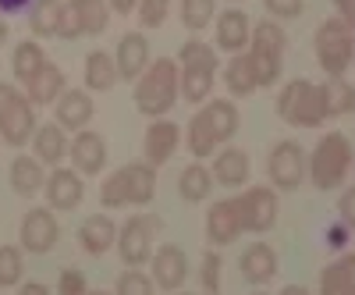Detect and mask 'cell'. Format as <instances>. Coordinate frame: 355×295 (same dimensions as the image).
I'll use <instances>...</instances> for the list:
<instances>
[{"mask_svg": "<svg viewBox=\"0 0 355 295\" xmlns=\"http://www.w3.org/2000/svg\"><path fill=\"white\" fill-rule=\"evenodd\" d=\"M89 295H110V292H89Z\"/></svg>", "mask_w": 355, "mask_h": 295, "instance_id": "f5cc1de1", "label": "cell"}, {"mask_svg": "<svg viewBox=\"0 0 355 295\" xmlns=\"http://www.w3.org/2000/svg\"><path fill=\"white\" fill-rule=\"evenodd\" d=\"M82 178L78 171H68V167H57L50 178H46V203L50 210H75V206L82 203Z\"/></svg>", "mask_w": 355, "mask_h": 295, "instance_id": "5bb4252c", "label": "cell"}, {"mask_svg": "<svg viewBox=\"0 0 355 295\" xmlns=\"http://www.w3.org/2000/svg\"><path fill=\"white\" fill-rule=\"evenodd\" d=\"M224 82H227L231 96H249V93H256V90H259L249 53H234V57H231L227 68H224Z\"/></svg>", "mask_w": 355, "mask_h": 295, "instance_id": "83f0119b", "label": "cell"}, {"mask_svg": "<svg viewBox=\"0 0 355 295\" xmlns=\"http://www.w3.org/2000/svg\"><path fill=\"white\" fill-rule=\"evenodd\" d=\"M281 295H309V288H302V285H288V288H281Z\"/></svg>", "mask_w": 355, "mask_h": 295, "instance_id": "f907efd6", "label": "cell"}, {"mask_svg": "<svg viewBox=\"0 0 355 295\" xmlns=\"http://www.w3.org/2000/svg\"><path fill=\"white\" fill-rule=\"evenodd\" d=\"M355 160V150H352V142L341 135V132H327L320 142H316V150L309 157V174H313V185L320 192H331L345 182V174Z\"/></svg>", "mask_w": 355, "mask_h": 295, "instance_id": "277c9868", "label": "cell"}, {"mask_svg": "<svg viewBox=\"0 0 355 295\" xmlns=\"http://www.w3.org/2000/svg\"><path fill=\"white\" fill-rule=\"evenodd\" d=\"M316 61L331 78H345L355 61V28L345 18H327L316 28Z\"/></svg>", "mask_w": 355, "mask_h": 295, "instance_id": "5b68a950", "label": "cell"}, {"mask_svg": "<svg viewBox=\"0 0 355 295\" xmlns=\"http://www.w3.org/2000/svg\"><path fill=\"white\" fill-rule=\"evenodd\" d=\"M178 65L182 68H217V53H214V47H206L199 40H189L182 50H178Z\"/></svg>", "mask_w": 355, "mask_h": 295, "instance_id": "8d00e7d4", "label": "cell"}, {"mask_svg": "<svg viewBox=\"0 0 355 295\" xmlns=\"http://www.w3.org/2000/svg\"><path fill=\"white\" fill-rule=\"evenodd\" d=\"M18 295H50V288L46 285H40V281H28V285H21V292Z\"/></svg>", "mask_w": 355, "mask_h": 295, "instance_id": "7dc6e473", "label": "cell"}, {"mask_svg": "<svg viewBox=\"0 0 355 295\" xmlns=\"http://www.w3.org/2000/svg\"><path fill=\"white\" fill-rule=\"evenodd\" d=\"M266 174H270V182L281 192L299 189L302 178H306V153H302V146L291 142V139L277 142L270 150V160H266Z\"/></svg>", "mask_w": 355, "mask_h": 295, "instance_id": "9c48e42d", "label": "cell"}, {"mask_svg": "<svg viewBox=\"0 0 355 295\" xmlns=\"http://www.w3.org/2000/svg\"><path fill=\"white\" fill-rule=\"evenodd\" d=\"M117 78H121V75H117V61L107 50H93L85 57V85L93 93H107Z\"/></svg>", "mask_w": 355, "mask_h": 295, "instance_id": "484cf974", "label": "cell"}, {"mask_svg": "<svg viewBox=\"0 0 355 295\" xmlns=\"http://www.w3.org/2000/svg\"><path fill=\"white\" fill-rule=\"evenodd\" d=\"M214 146H217L214 132L206 128V121L196 114L192 121H189V150H192V157H210V153H214Z\"/></svg>", "mask_w": 355, "mask_h": 295, "instance_id": "f35d334b", "label": "cell"}, {"mask_svg": "<svg viewBox=\"0 0 355 295\" xmlns=\"http://www.w3.org/2000/svg\"><path fill=\"white\" fill-rule=\"evenodd\" d=\"M64 153H71V142L64 139V128L61 125H43L36 132V157L43 164H61Z\"/></svg>", "mask_w": 355, "mask_h": 295, "instance_id": "f546056e", "label": "cell"}, {"mask_svg": "<svg viewBox=\"0 0 355 295\" xmlns=\"http://www.w3.org/2000/svg\"><path fill=\"white\" fill-rule=\"evenodd\" d=\"M71 164L78 174H100L107 164V142L96 132H78L71 142Z\"/></svg>", "mask_w": 355, "mask_h": 295, "instance_id": "ac0fdd59", "label": "cell"}, {"mask_svg": "<svg viewBox=\"0 0 355 295\" xmlns=\"http://www.w3.org/2000/svg\"><path fill=\"white\" fill-rule=\"evenodd\" d=\"M214 189V174L206 171L202 164H189L182 171V178H178V192H182L185 203H202Z\"/></svg>", "mask_w": 355, "mask_h": 295, "instance_id": "1f68e13d", "label": "cell"}, {"mask_svg": "<svg viewBox=\"0 0 355 295\" xmlns=\"http://www.w3.org/2000/svg\"><path fill=\"white\" fill-rule=\"evenodd\" d=\"M252 295H266V292H252Z\"/></svg>", "mask_w": 355, "mask_h": 295, "instance_id": "db71d44e", "label": "cell"}, {"mask_svg": "<svg viewBox=\"0 0 355 295\" xmlns=\"http://www.w3.org/2000/svg\"><path fill=\"white\" fill-rule=\"evenodd\" d=\"M117 295H153V285L142 271H128L117 278Z\"/></svg>", "mask_w": 355, "mask_h": 295, "instance_id": "60d3db41", "label": "cell"}, {"mask_svg": "<svg viewBox=\"0 0 355 295\" xmlns=\"http://www.w3.org/2000/svg\"><path fill=\"white\" fill-rule=\"evenodd\" d=\"M252 43V25H249V15L231 8L217 18V47L227 50V53H242L245 47Z\"/></svg>", "mask_w": 355, "mask_h": 295, "instance_id": "e0dca14e", "label": "cell"}, {"mask_svg": "<svg viewBox=\"0 0 355 295\" xmlns=\"http://www.w3.org/2000/svg\"><path fill=\"white\" fill-rule=\"evenodd\" d=\"M245 228H242V217H239V203L234 199H220L210 206V214H206V239L214 246H231L239 239Z\"/></svg>", "mask_w": 355, "mask_h": 295, "instance_id": "7c38bea8", "label": "cell"}, {"mask_svg": "<svg viewBox=\"0 0 355 295\" xmlns=\"http://www.w3.org/2000/svg\"><path fill=\"white\" fill-rule=\"evenodd\" d=\"M185 278H189V260H185V253L178 249V246H160V249L153 253V281H157L160 288L174 292V288L185 285Z\"/></svg>", "mask_w": 355, "mask_h": 295, "instance_id": "9a60e30c", "label": "cell"}, {"mask_svg": "<svg viewBox=\"0 0 355 295\" xmlns=\"http://www.w3.org/2000/svg\"><path fill=\"white\" fill-rule=\"evenodd\" d=\"M28 4V0H0V11H4V15H15V11H21Z\"/></svg>", "mask_w": 355, "mask_h": 295, "instance_id": "681fc988", "label": "cell"}, {"mask_svg": "<svg viewBox=\"0 0 355 295\" xmlns=\"http://www.w3.org/2000/svg\"><path fill=\"white\" fill-rule=\"evenodd\" d=\"M61 18H64V4H61V0H36L33 15H28V25H33V33L40 40H46V36L61 33Z\"/></svg>", "mask_w": 355, "mask_h": 295, "instance_id": "4dcf8cb0", "label": "cell"}, {"mask_svg": "<svg viewBox=\"0 0 355 295\" xmlns=\"http://www.w3.org/2000/svg\"><path fill=\"white\" fill-rule=\"evenodd\" d=\"M36 103L21 96L15 85L0 82V139L8 146H25L36 132Z\"/></svg>", "mask_w": 355, "mask_h": 295, "instance_id": "52a82bcc", "label": "cell"}, {"mask_svg": "<svg viewBox=\"0 0 355 295\" xmlns=\"http://www.w3.org/2000/svg\"><path fill=\"white\" fill-rule=\"evenodd\" d=\"M21 271H25L21 249H15V246H0V288L18 285V281H21Z\"/></svg>", "mask_w": 355, "mask_h": 295, "instance_id": "74e56055", "label": "cell"}, {"mask_svg": "<svg viewBox=\"0 0 355 295\" xmlns=\"http://www.w3.org/2000/svg\"><path fill=\"white\" fill-rule=\"evenodd\" d=\"M93 96H89L85 90H68L61 100H57V125H61L64 132H82L89 121H93Z\"/></svg>", "mask_w": 355, "mask_h": 295, "instance_id": "2e32d148", "label": "cell"}, {"mask_svg": "<svg viewBox=\"0 0 355 295\" xmlns=\"http://www.w3.org/2000/svg\"><path fill=\"white\" fill-rule=\"evenodd\" d=\"M320 295H355V253L334 260L320 274Z\"/></svg>", "mask_w": 355, "mask_h": 295, "instance_id": "603a6c76", "label": "cell"}, {"mask_svg": "<svg viewBox=\"0 0 355 295\" xmlns=\"http://www.w3.org/2000/svg\"><path fill=\"white\" fill-rule=\"evenodd\" d=\"M266 11L277 15V18H299L302 8H306V0H263Z\"/></svg>", "mask_w": 355, "mask_h": 295, "instance_id": "ee69618b", "label": "cell"}, {"mask_svg": "<svg viewBox=\"0 0 355 295\" xmlns=\"http://www.w3.org/2000/svg\"><path fill=\"white\" fill-rule=\"evenodd\" d=\"M234 203H239V217H242L245 231L263 235V231H270L277 224V196H274V189L256 185V189L242 192Z\"/></svg>", "mask_w": 355, "mask_h": 295, "instance_id": "30bf717a", "label": "cell"}, {"mask_svg": "<svg viewBox=\"0 0 355 295\" xmlns=\"http://www.w3.org/2000/svg\"><path fill=\"white\" fill-rule=\"evenodd\" d=\"M78 242H82V249H85L89 256H103V253L117 242V228H114V221L103 217V214L85 217L82 228H78Z\"/></svg>", "mask_w": 355, "mask_h": 295, "instance_id": "44dd1931", "label": "cell"}, {"mask_svg": "<svg viewBox=\"0 0 355 295\" xmlns=\"http://www.w3.org/2000/svg\"><path fill=\"white\" fill-rule=\"evenodd\" d=\"M214 178L227 189H239L249 182V153L245 150H224L217 160H214Z\"/></svg>", "mask_w": 355, "mask_h": 295, "instance_id": "cb8c5ba5", "label": "cell"}, {"mask_svg": "<svg viewBox=\"0 0 355 295\" xmlns=\"http://www.w3.org/2000/svg\"><path fill=\"white\" fill-rule=\"evenodd\" d=\"M202 288H206V295L220 292V253H206L202 256Z\"/></svg>", "mask_w": 355, "mask_h": 295, "instance_id": "b9f144b4", "label": "cell"}, {"mask_svg": "<svg viewBox=\"0 0 355 295\" xmlns=\"http://www.w3.org/2000/svg\"><path fill=\"white\" fill-rule=\"evenodd\" d=\"M25 90H28V100H33L36 107L57 103V100H61V90H64V71L46 61V65L36 71V78L25 85Z\"/></svg>", "mask_w": 355, "mask_h": 295, "instance_id": "7402d4cb", "label": "cell"}, {"mask_svg": "<svg viewBox=\"0 0 355 295\" xmlns=\"http://www.w3.org/2000/svg\"><path fill=\"white\" fill-rule=\"evenodd\" d=\"M46 65V53H43V47L40 43H33V40H28V43H18L15 47V57H11V68H15V78L18 82H33L36 78V71Z\"/></svg>", "mask_w": 355, "mask_h": 295, "instance_id": "d6a6232c", "label": "cell"}, {"mask_svg": "<svg viewBox=\"0 0 355 295\" xmlns=\"http://www.w3.org/2000/svg\"><path fill=\"white\" fill-rule=\"evenodd\" d=\"M142 150H146V164H167L178 150V125L174 121H157L150 125V132H146V142H142Z\"/></svg>", "mask_w": 355, "mask_h": 295, "instance_id": "ffe728a7", "label": "cell"}, {"mask_svg": "<svg viewBox=\"0 0 355 295\" xmlns=\"http://www.w3.org/2000/svg\"><path fill=\"white\" fill-rule=\"evenodd\" d=\"M242 278L249 285H266L274 274H277V253L266 246V242H252L245 253H242Z\"/></svg>", "mask_w": 355, "mask_h": 295, "instance_id": "d6986e66", "label": "cell"}, {"mask_svg": "<svg viewBox=\"0 0 355 295\" xmlns=\"http://www.w3.org/2000/svg\"><path fill=\"white\" fill-rule=\"evenodd\" d=\"M199 117L206 121V128L214 132L217 142L231 139L234 132H239V110H234L231 100H214V103H206V110H199Z\"/></svg>", "mask_w": 355, "mask_h": 295, "instance_id": "d4e9b609", "label": "cell"}, {"mask_svg": "<svg viewBox=\"0 0 355 295\" xmlns=\"http://www.w3.org/2000/svg\"><path fill=\"white\" fill-rule=\"evenodd\" d=\"M157 228H160L157 217H146V214L128 217V224L121 228V235H117V249H121V260L128 263V267H142V263H150Z\"/></svg>", "mask_w": 355, "mask_h": 295, "instance_id": "ba28073f", "label": "cell"}, {"mask_svg": "<svg viewBox=\"0 0 355 295\" xmlns=\"http://www.w3.org/2000/svg\"><path fill=\"white\" fill-rule=\"evenodd\" d=\"M11 189L18 196H36L40 189H46V178H43V167L36 157H15L11 164Z\"/></svg>", "mask_w": 355, "mask_h": 295, "instance_id": "4316f807", "label": "cell"}, {"mask_svg": "<svg viewBox=\"0 0 355 295\" xmlns=\"http://www.w3.org/2000/svg\"><path fill=\"white\" fill-rule=\"evenodd\" d=\"M68 8L78 15L82 36H100L103 28H107V22H110L107 0H68Z\"/></svg>", "mask_w": 355, "mask_h": 295, "instance_id": "f1b7e54d", "label": "cell"}, {"mask_svg": "<svg viewBox=\"0 0 355 295\" xmlns=\"http://www.w3.org/2000/svg\"><path fill=\"white\" fill-rule=\"evenodd\" d=\"M135 4H139V0H110V8H114L117 15H132Z\"/></svg>", "mask_w": 355, "mask_h": 295, "instance_id": "c3c4849f", "label": "cell"}, {"mask_svg": "<svg viewBox=\"0 0 355 295\" xmlns=\"http://www.w3.org/2000/svg\"><path fill=\"white\" fill-rule=\"evenodd\" d=\"M277 114L295 128H316L327 114V96H323V85L309 82V78H295L288 82L281 96H277Z\"/></svg>", "mask_w": 355, "mask_h": 295, "instance_id": "3957f363", "label": "cell"}, {"mask_svg": "<svg viewBox=\"0 0 355 295\" xmlns=\"http://www.w3.org/2000/svg\"><path fill=\"white\" fill-rule=\"evenodd\" d=\"M4 43H8V22L0 18V47H4Z\"/></svg>", "mask_w": 355, "mask_h": 295, "instance_id": "816d5d0a", "label": "cell"}, {"mask_svg": "<svg viewBox=\"0 0 355 295\" xmlns=\"http://www.w3.org/2000/svg\"><path fill=\"white\" fill-rule=\"evenodd\" d=\"M334 8H338V18H345L355 28V0H334Z\"/></svg>", "mask_w": 355, "mask_h": 295, "instance_id": "bcb514c9", "label": "cell"}, {"mask_svg": "<svg viewBox=\"0 0 355 295\" xmlns=\"http://www.w3.org/2000/svg\"><path fill=\"white\" fill-rule=\"evenodd\" d=\"M284 47L288 36L277 22H259L252 28V43H249V61L256 71L259 85H274L281 78V65H284Z\"/></svg>", "mask_w": 355, "mask_h": 295, "instance_id": "8992f818", "label": "cell"}, {"mask_svg": "<svg viewBox=\"0 0 355 295\" xmlns=\"http://www.w3.org/2000/svg\"><path fill=\"white\" fill-rule=\"evenodd\" d=\"M214 75L217 68H182V96L189 103H202L214 90Z\"/></svg>", "mask_w": 355, "mask_h": 295, "instance_id": "836d02e7", "label": "cell"}, {"mask_svg": "<svg viewBox=\"0 0 355 295\" xmlns=\"http://www.w3.org/2000/svg\"><path fill=\"white\" fill-rule=\"evenodd\" d=\"M171 11V0H139V22L146 28H160Z\"/></svg>", "mask_w": 355, "mask_h": 295, "instance_id": "ab89813d", "label": "cell"}, {"mask_svg": "<svg viewBox=\"0 0 355 295\" xmlns=\"http://www.w3.org/2000/svg\"><path fill=\"white\" fill-rule=\"evenodd\" d=\"M185 295H189V292H185Z\"/></svg>", "mask_w": 355, "mask_h": 295, "instance_id": "9f6ffc18", "label": "cell"}, {"mask_svg": "<svg viewBox=\"0 0 355 295\" xmlns=\"http://www.w3.org/2000/svg\"><path fill=\"white\" fill-rule=\"evenodd\" d=\"M57 239H61V228H57V217L50 210H43V206H36V210H28L25 221H21V246L28 253H50L57 246Z\"/></svg>", "mask_w": 355, "mask_h": 295, "instance_id": "8fae6325", "label": "cell"}, {"mask_svg": "<svg viewBox=\"0 0 355 295\" xmlns=\"http://www.w3.org/2000/svg\"><path fill=\"white\" fill-rule=\"evenodd\" d=\"M323 96H327V114H331V117L355 110V85H348L345 78L323 82Z\"/></svg>", "mask_w": 355, "mask_h": 295, "instance_id": "e575fe53", "label": "cell"}, {"mask_svg": "<svg viewBox=\"0 0 355 295\" xmlns=\"http://www.w3.org/2000/svg\"><path fill=\"white\" fill-rule=\"evenodd\" d=\"M114 61H117V75H121L125 82L142 78L146 65H150V43H146V36L142 33H125L121 43H117Z\"/></svg>", "mask_w": 355, "mask_h": 295, "instance_id": "4fadbf2b", "label": "cell"}, {"mask_svg": "<svg viewBox=\"0 0 355 295\" xmlns=\"http://www.w3.org/2000/svg\"><path fill=\"white\" fill-rule=\"evenodd\" d=\"M178 61H171V57H157V61L150 65V71H146L139 82H135V107L146 114V117H160L174 107L178 100Z\"/></svg>", "mask_w": 355, "mask_h": 295, "instance_id": "7a4b0ae2", "label": "cell"}, {"mask_svg": "<svg viewBox=\"0 0 355 295\" xmlns=\"http://www.w3.org/2000/svg\"><path fill=\"white\" fill-rule=\"evenodd\" d=\"M338 214H341L345 228H355V185L341 192V199H338Z\"/></svg>", "mask_w": 355, "mask_h": 295, "instance_id": "f6af8a7d", "label": "cell"}, {"mask_svg": "<svg viewBox=\"0 0 355 295\" xmlns=\"http://www.w3.org/2000/svg\"><path fill=\"white\" fill-rule=\"evenodd\" d=\"M352 164H355V160H352Z\"/></svg>", "mask_w": 355, "mask_h": 295, "instance_id": "11a10c76", "label": "cell"}, {"mask_svg": "<svg viewBox=\"0 0 355 295\" xmlns=\"http://www.w3.org/2000/svg\"><path fill=\"white\" fill-rule=\"evenodd\" d=\"M57 295H89L85 274L82 271H61V278H57Z\"/></svg>", "mask_w": 355, "mask_h": 295, "instance_id": "7bdbcfd3", "label": "cell"}, {"mask_svg": "<svg viewBox=\"0 0 355 295\" xmlns=\"http://www.w3.org/2000/svg\"><path fill=\"white\" fill-rule=\"evenodd\" d=\"M157 192V167L153 164H125L121 171H114L100 189L103 206H146Z\"/></svg>", "mask_w": 355, "mask_h": 295, "instance_id": "6da1fadb", "label": "cell"}, {"mask_svg": "<svg viewBox=\"0 0 355 295\" xmlns=\"http://www.w3.org/2000/svg\"><path fill=\"white\" fill-rule=\"evenodd\" d=\"M214 15H217V0H182V22H185V28H192V33L210 25Z\"/></svg>", "mask_w": 355, "mask_h": 295, "instance_id": "d590c367", "label": "cell"}]
</instances>
